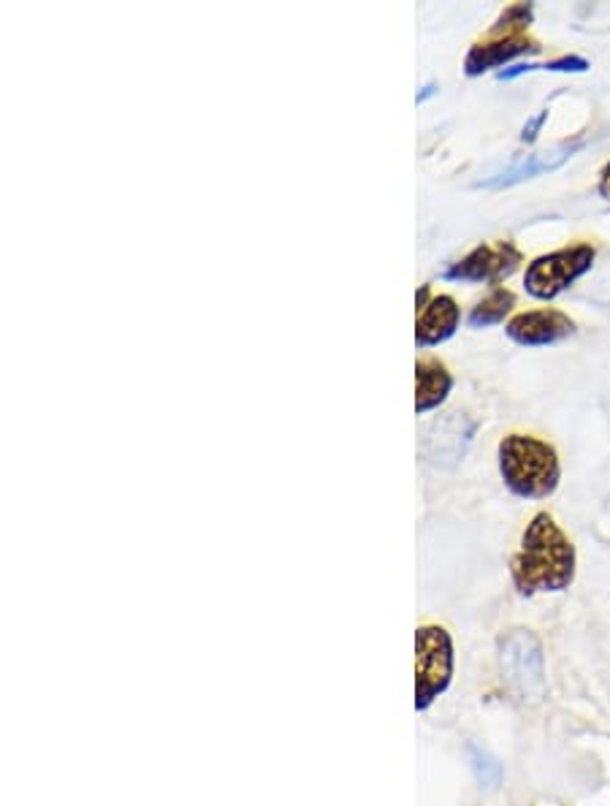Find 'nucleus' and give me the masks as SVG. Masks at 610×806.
Segmentation results:
<instances>
[{
  "mask_svg": "<svg viewBox=\"0 0 610 806\" xmlns=\"http://www.w3.org/2000/svg\"><path fill=\"white\" fill-rule=\"evenodd\" d=\"M504 487L524 500H543L559 487V454L535 435H508L500 443Z\"/></svg>",
  "mask_w": 610,
  "mask_h": 806,
  "instance_id": "nucleus-2",
  "label": "nucleus"
},
{
  "mask_svg": "<svg viewBox=\"0 0 610 806\" xmlns=\"http://www.w3.org/2000/svg\"><path fill=\"white\" fill-rule=\"evenodd\" d=\"M461 320V309L456 305L454 296H434L426 302L424 309H418V324H415V340L421 348L439 346V342L450 340Z\"/></svg>",
  "mask_w": 610,
  "mask_h": 806,
  "instance_id": "nucleus-9",
  "label": "nucleus"
},
{
  "mask_svg": "<svg viewBox=\"0 0 610 806\" xmlns=\"http://www.w3.org/2000/svg\"><path fill=\"white\" fill-rule=\"evenodd\" d=\"M454 676V644L437 624L421 628L415 635V706L426 709L437 695L448 690Z\"/></svg>",
  "mask_w": 610,
  "mask_h": 806,
  "instance_id": "nucleus-5",
  "label": "nucleus"
},
{
  "mask_svg": "<svg viewBox=\"0 0 610 806\" xmlns=\"http://www.w3.org/2000/svg\"><path fill=\"white\" fill-rule=\"evenodd\" d=\"M521 261L524 255L513 242H483L454 266L445 269V277L465 280V283H500L521 266Z\"/></svg>",
  "mask_w": 610,
  "mask_h": 806,
  "instance_id": "nucleus-6",
  "label": "nucleus"
},
{
  "mask_svg": "<svg viewBox=\"0 0 610 806\" xmlns=\"http://www.w3.org/2000/svg\"><path fill=\"white\" fill-rule=\"evenodd\" d=\"M502 668L508 674L510 685L519 687L524 695L543 687V654H540V644L530 633L519 630V633L504 641Z\"/></svg>",
  "mask_w": 610,
  "mask_h": 806,
  "instance_id": "nucleus-8",
  "label": "nucleus"
},
{
  "mask_svg": "<svg viewBox=\"0 0 610 806\" xmlns=\"http://www.w3.org/2000/svg\"><path fill=\"white\" fill-rule=\"evenodd\" d=\"M521 595L562 592L575 578V548L551 513H537L521 535V548L510 563Z\"/></svg>",
  "mask_w": 610,
  "mask_h": 806,
  "instance_id": "nucleus-1",
  "label": "nucleus"
},
{
  "mask_svg": "<svg viewBox=\"0 0 610 806\" xmlns=\"http://www.w3.org/2000/svg\"><path fill=\"white\" fill-rule=\"evenodd\" d=\"M504 331L519 346L535 348L554 346V342L570 337L575 331V324L570 315H565L562 309H532V313H519L515 318H510Z\"/></svg>",
  "mask_w": 610,
  "mask_h": 806,
  "instance_id": "nucleus-7",
  "label": "nucleus"
},
{
  "mask_svg": "<svg viewBox=\"0 0 610 806\" xmlns=\"http://www.w3.org/2000/svg\"><path fill=\"white\" fill-rule=\"evenodd\" d=\"M515 307V294L508 288H494L483 302L472 307L469 313V326L472 329H486V326L502 324L504 315Z\"/></svg>",
  "mask_w": 610,
  "mask_h": 806,
  "instance_id": "nucleus-12",
  "label": "nucleus"
},
{
  "mask_svg": "<svg viewBox=\"0 0 610 806\" xmlns=\"http://www.w3.org/2000/svg\"><path fill=\"white\" fill-rule=\"evenodd\" d=\"M545 117H548V112H540V115L535 117V120H532V122H530V126H526V128H524V133H521V139H524V142H532V139H535V137H537V128H540V126H543V122H545Z\"/></svg>",
  "mask_w": 610,
  "mask_h": 806,
  "instance_id": "nucleus-14",
  "label": "nucleus"
},
{
  "mask_svg": "<svg viewBox=\"0 0 610 806\" xmlns=\"http://www.w3.org/2000/svg\"><path fill=\"white\" fill-rule=\"evenodd\" d=\"M454 389L448 367L439 359H421L415 364V411L426 413L432 407L443 405Z\"/></svg>",
  "mask_w": 610,
  "mask_h": 806,
  "instance_id": "nucleus-10",
  "label": "nucleus"
},
{
  "mask_svg": "<svg viewBox=\"0 0 610 806\" xmlns=\"http://www.w3.org/2000/svg\"><path fill=\"white\" fill-rule=\"evenodd\" d=\"M600 196L608 198V202H610V163L606 168H602V174H600Z\"/></svg>",
  "mask_w": 610,
  "mask_h": 806,
  "instance_id": "nucleus-15",
  "label": "nucleus"
},
{
  "mask_svg": "<svg viewBox=\"0 0 610 806\" xmlns=\"http://www.w3.org/2000/svg\"><path fill=\"white\" fill-rule=\"evenodd\" d=\"M545 72H575V74H580V72H586V68H589V61H584V57H578V55H567V57H559V61H551V63H545Z\"/></svg>",
  "mask_w": 610,
  "mask_h": 806,
  "instance_id": "nucleus-13",
  "label": "nucleus"
},
{
  "mask_svg": "<svg viewBox=\"0 0 610 806\" xmlns=\"http://www.w3.org/2000/svg\"><path fill=\"white\" fill-rule=\"evenodd\" d=\"M597 250L591 244L580 242L570 244V248L554 250L548 255H540L526 266L524 288L535 299H556L562 291H567L578 277H584L591 266H595Z\"/></svg>",
  "mask_w": 610,
  "mask_h": 806,
  "instance_id": "nucleus-4",
  "label": "nucleus"
},
{
  "mask_svg": "<svg viewBox=\"0 0 610 806\" xmlns=\"http://www.w3.org/2000/svg\"><path fill=\"white\" fill-rule=\"evenodd\" d=\"M532 22V6L519 3L502 11L497 25L486 33L483 39L475 41L472 50L467 52L465 72L469 77H480L489 68L502 66L519 55H537L540 44L526 33Z\"/></svg>",
  "mask_w": 610,
  "mask_h": 806,
  "instance_id": "nucleus-3",
  "label": "nucleus"
},
{
  "mask_svg": "<svg viewBox=\"0 0 610 806\" xmlns=\"http://www.w3.org/2000/svg\"><path fill=\"white\" fill-rule=\"evenodd\" d=\"M580 144H573V148H559L554 150V153H540V155H526V161L515 163L510 172L500 174V179H494V188H502V185H513V183H521V179H530V177H537V174L543 172H551V168L562 166V163L570 157L575 150H578Z\"/></svg>",
  "mask_w": 610,
  "mask_h": 806,
  "instance_id": "nucleus-11",
  "label": "nucleus"
}]
</instances>
